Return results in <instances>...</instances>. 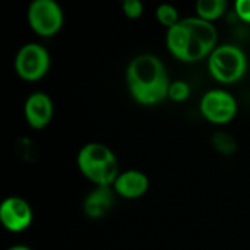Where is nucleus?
Masks as SVG:
<instances>
[{"mask_svg":"<svg viewBox=\"0 0 250 250\" xmlns=\"http://www.w3.org/2000/svg\"><path fill=\"white\" fill-rule=\"evenodd\" d=\"M127 86L132 97L144 105H152L168 97L170 81L163 62L154 54H139L127 66Z\"/></svg>","mask_w":250,"mask_h":250,"instance_id":"f257e3e1","label":"nucleus"},{"mask_svg":"<svg viewBox=\"0 0 250 250\" xmlns=\"http://www.w3.org/2000/svg\"><path fill=\"white\" fill-rule=\"evenodd\" d=\"M78 167L94 185L110 186L119 177V164L113 151L103 144H88L78 154Z\"/></svg>","mask_w":250,"mask_h":250,"instance_id":"f03ea898","label":"nucleus"},{"mask_svg":"<svg viewBox=\"0 0 250 250\" xmlns=\"http://www.w3.org/2000/svg\"><path fill=\"white\" fill-rule=\"evenodd\" d=\"M208 66L214 79L223 83H233L243 78L248 67V60L242 48L231 44H224L217 47L209 54Z\"/></svg>","mask_w":250,"mask_h":250,"instance_id":"7ed1b4c3","label":"nucleus"},{"mask_svg":"<svg viewBox=\"0 0 250 250\" xmlns=\"http://www.w3.org/2000/svg\"><path fill=\"white\" fill-rule=\"evenodd\" d=\"M50 67V54L48 51L35 42L25 44L16 54L15 69L18 75L25 81H38L41 79Z\"/></svg>","mask_w":250,"mask_h":250,"instance_id":"20e7f679","label":"nucleus"},{"mask_svg":"<svg viewBox=\"0 0 250 250\" xmlns=\"http://www.w3.org/2000/svg\"><path fill=\"white\" fill-rule=\"evenodd\" d=\"M28 21L38 35L51 37L63 25V12L54 0H35L29 4Z\"/></svg>","mask_w":250,"mask_h":250,"instance_id":"39448f33","label":"nucleus"},{"mask_svg":"<svg viewBox=\"0 0 250 250\" xmlns=\"http://www.w3.org/2000/svg\"><path fill=\"white\" fill-rule=\"evenodd\" d=\"M201 111L207 120L217 125H223L234 119L237 113V103L234 97L227 91L212 89L202 97Z\"/></svg>","mask_w":250,"mask_h":250,"instance_id":"423d86ee","label":"nucleus"},{"mask_svg":"<svg viewBox=\"0 0 250 250\" xmlns=\"http://www.w3.org/2000/svg\"><path fill=\"white\" fill-rule=\"evenodd\" d=\"M0 221L9 231H22L32 221V211L22 198H7L0 205Z\"/></svg>","mask_w":250,"mask_h":250,"instance_id":"0eeeda50","label":"nucleus"},{"mask_svg":"<svg viewBox=\"0 0 250 250\" xmlns=\"http://www.w3.org/2000/svg\"><path fill=\"white\" fill-rule=\"evenodd\" d=\"M25 117L31 127L42 129L53 117L51 98L44 92H34L25 103Z\"/></svg>","mask_w":250,"mask_h":250,"instance_id":"6e6552de","label":"nucleus"},{"mask_svg":"<svg viewBox=\"0 0 250 250\" xmlns=\"http://www.w3.org/2000/svg\"><path fill=\"white\" fill-rule=\"evenodd\" d=\"M113 186L120 196L127 199H135V198H141L148 190L149 182L144 173L138 170H130L119 174Z\"/></svg>","mask_w":250,"mask_h":250,"instance_id":"1a4fd4ad","label":"nucleus"},{"mask_svg":"<svg viewBox=\"0 0 250 250\" xmlns=\"http://www.w3.org/2000/svg\"><path fill=\"white\" fill-rule=\"evenodd\" d=\"M114 204V195L107 186H100L94 189L83 202V211L89 218L104 217Z\"/></svg>","mask_w":250,"mask_h":250,"instance_id":"9d476101","label":"nucleus"},{"mask_svg":"<svg viewBox=\"0 0 250 250\" xmlns=\"http://www.w3.org/2000/svg\"><path fill=\"white\" fill-rule=\"evenodd\" d=\"M167 45L168 50L173 53V56H176L183 62H189L190 48H192V35L182 21L177 25L168 28Z\"/></svg>","mask_w":250,"mask_h":250,"instance_id":"9b49d317","label":"nucleus"},{"mask_svg":"<svg viewBox=\"0 0 250 250\" xmlns=\"http://www.w3.org/2000/svg\"><path fill=\"white\" fill-rule=\"evenodd\" d=\"M182 22L205 44V47L211 53L215 50L218 34H217L215 26L211 22H208L205 19H201V18H188V19H183Z\"/></svg>","mask_w":250,"mask_h":250,"instance_id":"f8f14e48","label":"nucleus"},{"mask_svg":"<svg viewBox=\"0 0 250 250\" xmlns=\"http://www.w3.org/2000/svg\"><path fill=\"white\" fill-rule=\"evenodd\" d=\"M227 7L226 0H199L196 3V12L201 19H205L208 22L218 19Z\"/></svg>","mask_w":250,"mask_h":250,"instance_id":"ddd939ff","label":"nucleus"},{"mask_svg":"<svg viewBox=\"0 0 250 250\" xmlns=\"http://www.w3.org/2000/svg\"><path fill=\"white\" fill-rule=\"evenodd\" d=\"M157 19L161 25L167 26V28H171L174 25H177L180 21H179V13H177V9L171 4H161L158 6L157 9Z\"/></svg>","mask_w":250,"mask_h":250,"instance_id":"4468645a","label":"nucleus"},{"mask_svg":"<svg viewBox=\"0 0 250 250\" xmlns=\"http://www.w3.org/2000/svg\"><path fill=\"white\" fill-rule=\"evenodd\" d=\"M214 144L223 154H233L236 151V141L227 133H217L214 136Z\"/></svg>","mask_w":250,"mask_h":250,"instance_id":"2eb2a0df","label":"nucleus"},{"mask_svg":"<svg viewBox=\"0 0 250 250\" xmlns=\"http://www.w3.org/2000/svg\"><path fill=\"white\" fill-rule=\"evenodd\" d=\"M190 95V88L186 82L183 81H177V82H173L170 85V89H168V97L174 101H183L186 100L188 97Z\"/></svg>","mask_w":250,"mask_h":250,"instance_id":"dca6fc26","label":"nucleus"},{"mask_svg":"<svg viewBox=\"0 0 250 250\" xmlns=\"http://www.w3.org/2000/svg\"><path fill=\"white\" fill-rule=\"evenodd\" d=\"M123 12L127 18H139L144 12V4L139 0H125Z\"/></svg>","mask_w":250,"mask_h":250,"instance_id":"f3484780","label":"nucleus"},{"mask_svg":"<svg viewBox=\"0 0 250 250\" xmlns=\"http://www.w3.org/2000/svg\"><path fill=\"white\" fill-rule=\"evenodd\" d=\"M234 7H236V13L242 21L250 22V0H237Z\"/></svg>","mask_w":250,"mask_h":250,"instance_id":"a211bd4d","label":"nucleus"},{"mask_svg":"<svg viewBox=\"0 0 250 250\" xmlns=\"http://www.w3.org/2000/svg\"><path fill=\"white\" fill-rule=\"evenodd\" d=\"M7 250H31L29 248H26V246H13V248H10V249Z\"/></svg>","mask_w":250,"mask_h":250,"instance_id":"6ab92c4d","label":"nucleus"}]
</instances>
